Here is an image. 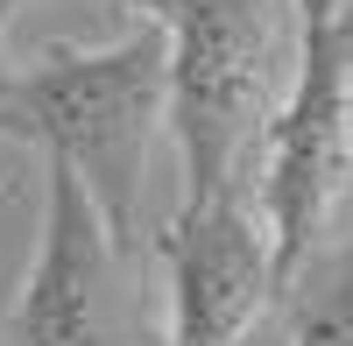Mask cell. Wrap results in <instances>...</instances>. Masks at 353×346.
<instances>
[{"instance_id": "cell-1", "label": "cell", "mask_w": 353, "mask_h": 346, "mask_svg": "<svg viewBox=\"0 0 353 346\" xmlns=\"http://www.w3.org/2000/svg\"><path fill=\"white\" fill-rule=\"evenodd\" d=\"M163 78L170 36L128 21L113 43H50L43 57L14 64L0 92V134L71 170L121 254H134L141 241V198L163 134Z\"/></svg>"}, {"instance_id": "cell-2", "label": "cell", "mask_w": 353, "mask_h": 346, "mask_svg": "<svg viewBox=\"0 0 353 346\" xmlns=\"http://www.w3.org/2000/svg\"><path fill=\"white\" fill-rule=\"evenodd\" d=\"M163 36V128L184 156V198H248L261 128L297 64V21L283 0H191Z\"/></svg>"}, {"instance_id": "cell-3", "label": "cell", "mask_w": 353, "mask_h": 346, "mask_svg": "<svg viewBox=\"0 0 353 346\" xmlns=\"http://www.w3.org/2000/svg\"><path fill=\"white\" fill-rule=\"evenodd\" d=\"M254 177H261V198L248 212L261 219L276 297H283V283L304 269V254L332 234V219L353 198V92H346L332 28L297 36V64H290V85L261 128Z\"/></svg>"}, {"instance_id": "cell-4", "label": "cell", "mask_w": 353, "mask_h": 346, "mask_svg": "<svg viewBox=\"0 0 353 346\" xmlns=\"http://www.w3.org/2000/svg\"><path fill=\"white\" fill-rule=\"evenodd\" d=\"M163 254V346H248L276 304V262L248 198H184L156 234Z\"/></svg>"}, {"instance_id": "cell-5", "label": "cell", "mask_w": 353, "mask_h": 346, "mask_svg": "<svg viewBox=\"0 0 353 346\" xmlns=\"http://www.w3.org/2000/svg\"><path fill=\"white\" fill-rule=\"evenodd\" d=\"M121 247L106 241L92 198L71 170L43 163V241L21 269V290L8 311V346H113L121 311Z\"/></svg>"}, {"instance_id": "cell-6", "label": "cell", "mask_w": 353, "mask_h": 346, "mask_svg": "<svg viewBox=\"0 0 353 346\" xmlns=\"http://www.w3.org/2000/svg\"><path fill=\"white\" fill-rule=\"evenodd\" d=\"M283 290H290V346H353V198Z\"/></svg>"}, {"instance_id": "cell-7", "label": "cell", "mask_w": 353, "mask_h": 346, "mask_svg": "<svg viewBox=\"0 0 353 346\" xmlns=\"http://www.w3.org/2000/svg\"><path fill=\"white\" fill-rule=\"evenodd\" d=\"M184 8H191V0H113V14H128V21H149V28H170Z\"/></svg>"}, {"instance_id": "cell-8", "label": "cell", "mask_w": 353, "mask_h": 346, "mask_svg": "<svg viewBox=\"0 0 353 346\" xmlns=\"http://www.w3.org/2000/svg\"><path fill=\"white\" fill-rule=\"evenodd\" d=\"M290 21H297V36H318V28H332L339 21V0H283Z\"/></svg>"}, {"instance_id": "cell-9", "label": "cell", "mask_w": 353, "mask_h": 346, "mask_svg": "<svg viewBox=\"0 0 353 346\" xmlns=\"http://www.w3.org/2000/svg\"><path fill=\"white\" fill-rule=\"evenodd\" d=\"M332 50H339V71H346V92H353V0H339V21H332Z\"/></svg>"}, {"instance_id": "cell-10", "label": "cell", "mask_w": 353, "mask_h": 346, "mask_svg": "<svg viewBox=\"0 0 353 346\" xmlns=\"http://www.w3.org/2000/svg\"><path fill=\"white\" fill-rule=\"evenodd\" d=\"M8 21H14V0H0V92H8V78H14V57H8Z\"/></svg>"}]
</instances>
